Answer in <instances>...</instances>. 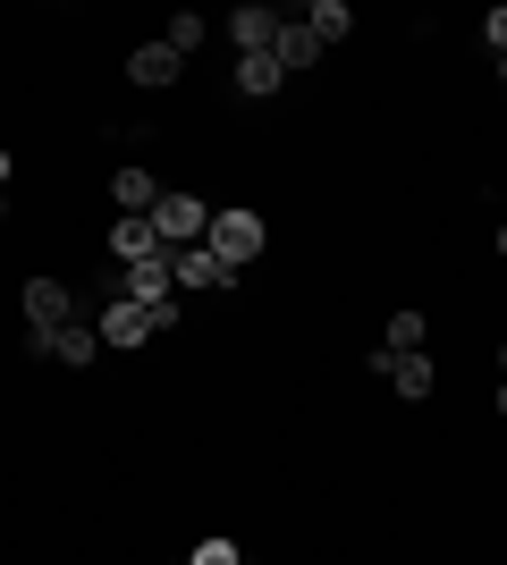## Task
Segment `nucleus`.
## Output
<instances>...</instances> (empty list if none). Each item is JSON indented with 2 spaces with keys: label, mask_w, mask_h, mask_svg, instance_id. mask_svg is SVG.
Returning <instances> with one entry per match:
<instances>
[{
  "label": "nucleus",
  "mask_w": 507,
  "mask_h": 565,
  "mask_svg": "<svg viewBox=\"0 0 507 565\" xmlns=\"http://www.w3.org/2000/svg\"><path fill=\"white\" fill-rule=\"evenodd\" d=\"M94 330H102V347L127 354V347H145V338H169V330H178V305H136V296H110Z\"/></svg>",
  "instance_id": "f257e3e1"
},
{
  "label": "nucleus",
  "mask_w": 507,
  "mask_h": 565,
  "mask_svg": "<svg viewBox=\"0 0 507 565\" xmlns=\"http://www.w3.org/2000/svg\"><path fill=\"white\" fill-rule=\"evenodd\" d=\"M203 228H212V203H194V194H161V203H152V236H161L169 254L203 245Z\"/></svg>",
  "instance_id": "f03ea898"
},
{
  "label": "nucleus",
  "mask_w": 507,
  "mask_h": 565,
  "mask_svg": "<svg viewBox=\"0 0 507 565\" xmlns=\"http://www.w3.org/2000/svg\"><path fill=\"white\" fill-rule=\"evenodd\" d=\"M203 245H212L220 262H229V270H237L245 279V262L263 254V220L254 212H212V228H203Z\"/></svg>",
  "instance_id": "7ed1b4c3"
},
{
  "label": "nucleus",
  "mask_w": 507,
  "mask_h": 565,
  "mask_svg": "<svg viewBox=\"0 0 507 565\" xmlns=\"http://www.w3.org/2000/svg\"><path fill=\"white\" fill-rule=\"evenodd\" d=\"M18 305H25V330H34V338H51V330H68V321H76V296L60 279H25Z\"/></svg>",
  "instance_id": "20e7f679"
},
{
  "label": "nucleus",
  "mask_w": 507,
  "mask_h": 565,
  "mask_svg": "<svg viewBox=\"0 0 507 565\" xmlns=\"http://www.w3.org/2000/svg\"><path fill=\"white\" fill-rule=\"evenodd\" d=\"M169 262H178V287H194V296H229V287H237V270H229L212 245H187V254H169Z\"/></svg>",
  "instance_id": "39448f33"
},
{
  "label": "nucleus",
  "mask_w": 507,
  "mask_h": 565,
  "mask_svg": "<svg viewBox=\"0 0 507 565\" xmlns=\"http://www.w3.org/2000/svg\"><path fill=\"white\" fill-rule=\"evenodd\" d=\"M34 354H51V363H68V372H85V363H102V330H94V321H68V330L34 338Z\"/></svg>",
  "instance_id": "423d86ee"
},
{
  "label": "nucleus",
  "mask_w": 507,
  "mask_h": 565,
  "mask_svg": "<svg viewBox=\"0 0 507 565\" xmlns=\"http://www.w3.org/2000/svg\"><path fill=\"white\" fill-rule=\"evenodd\" d=\"M372 372H381V380H389V388H398L406 405H423V397H432V354H372Z\"/></svg>",
  "instance_id": "0eeeda50"
},
{
  "label": "nucleus",
  "mask_w": 507,
  "mask_h": 565,
  "mask_svg": "<svg viewBox=\"0 0 507 565\" xmlns=\"http://www.w3.org/2000/svg\"><path fill=\"white\" fill-rule=\"evenodd\" d=\"M161 254V236H152V212H119V228H110V262L119 270H136V262Z\"/></svg>",
  "instance_id": "6e6552de"
},
{
  "label": "nucleus",
  "mask_w": 507,
  "mask_h": 565,
  "mask_svg": "<svg viewBox=\"0 0 507 565\" xmlns=\"http://www.w3.org/2000/svg\"><path fill=\"white\" fill-rule=\"evenodd\" d=\"M178 68H187V60H178L169 43H136V51H127V85H145V94L178 85Z\"/></svg>",
  "instance_id": "1a4fd4ad"
},
{
  "label": "nucleus",
  "mask_w": 507,
  "mask_h": 565,
  "mask_svg": "<svg viewBox=\"0 0 507 565\" xmlns=\"http://www.w3.org/2000/svg\"><path fill=\"white\" fill-rule=\"evenodd\" d=\"M279 25H288L279 9H263V0H245L237 18H229V43H237V60H245V51H271V43H279Z\"/></svg>",
  "instance_id": "9d476101"
},
{
  "label": "nucleus",
  "mask_w": 507,
  "mask_h": 565,
  "mask_svg": "<svg viewBox=\"0 0 507 565\" xmlns=\"http://www.w3.org/2000/svg\"><path fill=\"white\" fill-rule=\"evenodd\" d=\"M229 85H237L245 102H271V94H279V85H288V68H279L271 51H245V60H237V76H229Z\"/></svg>",
  "instance_id": "9b49d317"
},
{
  "label": "nucleus",
  "mask_w": 507,
  "mask_h": 565,
  "mask_svg": "<svg viewBox=\"0 0 507 565\" xmlns=\"http://www.w3.org/2000/svg\"><path fill=\"white\" fill-rule=\"evenodd\" d=\"M110 203H119V212H152V203H161L152 169H145V161H119V178H110Z\"/></svg>",
  "instance_id": "f8f14e48"
},
{
  "label": "nucleus",
  "mask_w": 507,
  "mask_h": 565,
  "mask_svg": "<svg viewBox=\"0 0 507 565\" xmlns=\"http://www.w3.org/2000/svg\"><path fill=\"white\" fill-rule=\"evenodd\" d=\"M271 60H279V68H314V60H321V43H314V25H305V18H296V25H279V43H271Z\"/></svg>",
  "instance_id": "ddd939ff"
},
{
  "label": "nucleus",
  "mask_w": 507,
  "mask_h": 565,
  "mask_svg": "<svg viewBox=\"0 0 507 565\" xmlns=\"http://www.w3.org/2000/svg\"><path fill=\"white\" fill-rule=\"evenodd\" d=\"M305 25H314V43H347V34H356V9H347V0H314Z\"/></svg>",
  "instance_id": "4468645a"
},
{
  "label": "nucleus",
  "mask_w": 507,
  "mask_h": 565,
  "mask_svg": "<svg viewBox=\"0 0 507 565\" xmlns=\"http://www.w3.org/2000/svg\"><path fill=\"white\" fill-rule=\"evenodd\" d=\"M381 354H423V312H414V305L389 312V347Z\"/></svg>",
  "instance_id": "2eb2a0df"
},
{
  "label": "nucleus",
  "mask_w": 507,
  "mask_h": 565,
  "mask_svg": "<svg viewBox=\"0 0 507 565\" xmlns=\"http://www.w3.org/2000/svg\"><path fill=\"white\" fill-rule=\"evenodd\" d=\"M203 34H212V25L194 18V9H178V18H169V34H161V43L178 51V60H194V43H203Z\"/></svg>",
  "instance_id": "dca6fc26"
},
{
  "label": "nucleus",
  "mask_w": 507,
  "mask_h": 565,
  "mask_svg": "<svg viewBox=\"0 0 507 565\" xmlns=\"http://www.w3.org/2000/svg\"><path fill=\"white\" fill-rule=\"evenodd\" d=\"M187 565H237V541H203V548H194Z\"/></svg>",
  "instance_id": "f3484780"
},
{
  "label": "nucleus",
  "mask_w": 507,
  "mask_h": 565,
  "mask_svg": "<svg viewBox=\"0 0 507 565\" xmlns=\"http://www.w3.org/2000/svg\"><path fill=\"white\" fill-rule=\"evenodd\" d=\"M483 34H490V51L507 60V9H490V18H483Z\"/></svg>",
  "instance_id": "a211bd4d"
},
{
  "label": "nucleus",
  "mask_w": 507,
  "mask_h": 565,
  "mask_svg": "<svg viewBox=\"0 0 507 565\" xmlns=\"http://www.w3.org/2000/svg\"><path fill=\"white\" fill-rule=\"evenodd\" d=\"M9 169H18V161H9V152H0V194H9Z\"/></svg>",
  "instance_id": "6ab92c4d"
},
{
  "label": "nucleus",
  "mask_w": 507,
  "mask_h": 565,
  "mask_svg": "<svg viewBox=\"0 0 507 565\" xmlns=\"http://www.w3.org/2000/svg\"><path fill=\"white\" fill-rule=\"evenodd\" d=\"M499 414H507V380H499Z\"/></svg>",
  "instance_id": "aec40b11"
},
{
  "label": "nucleus",
  "mask_w": 507,
  "mask_h": 565,
  "mask_svg": "<svg viewBox=\"0 0 507 565\" xmlns=\"http://www.w3.org/2000/svg\"><path fill=\"white\" fill-rule=\"evenodd\" d=\"M499 254H507V228H499Z\"/></svg>",
  "instance_id": "412c9836"
},
{
  "label": "nucleus",
  "mask_w": 507,
  "mask_h": 565,
  "mask_svg": "<svg viewBox=\"0 0 507 565\" xmlns=\"http://www.w3.org/2000/svg\"><path fill=\"white\" fill-rule=\"evenodd\" d=\"M499 372H507V347H499Z\"/></svg>",
  "instance_id": "4be33fe9"
},
{
  "label": "nucleus",
  "mask_w": 507,
  "mask_h": 565,
  "mask_svg": "<svg viewBox=\"0 0 507 565\" xmlns=\"http://www.w3.org/2000/svg\"><path fill=\"white\" fill-rule=\"evenodd\" d=\"M0 212H9V194H0Z\"/></svg>",
  "instance_id": "5701e85b"
},
{
  "label": "nucleus",
  "mask_w": 507,
  "mask_h": 565,
  "mask_svg": "<svg viewBox=\"0 0 507 565\" xmlns=\"http://www.w3.org/2000/svg\"><path fill=\"white\" fill-rule=\"evenodd\" d=\"M499 76H507V60H499Z\"/></svg>",
  "instance_id": "b1692460"
}]
</instances>
